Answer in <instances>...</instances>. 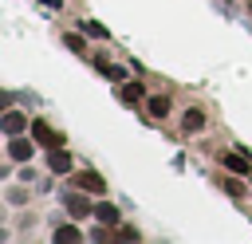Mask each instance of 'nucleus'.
Listing matches in <instances>:
<instances>
[{
	"mask_svg": "<svg viewBox=\"0 0 252 244\" xmlns=\"http://www.w3.org/2000/svg\"><path fill=\"white\" fill-rule=\"evenodd\" d=\"M197 126H201V114H197V110H193V114H185V130H189V134H193V130H197Z\"/></svg>",
	"mask_w": 252,
	"mask_h": 244,
	"instance_id": "6",
	"label": "nucleus"
},
{
	"mask_svg": "<svg viewBox=\"0 0 252 244\" xmlns=\"http://www.w3.org/2000/svg\"><path fill=\"white\" fill-rule=\"evenodd\" d=\"M28 153H32L28 142H12V157H28Z\"/></svg>",
	"mask_w": 252,
	"mask_h": 244,
	"instance_id": "4",
	"label": "nucleus"
},
{
	"mask_svg": "<svg viewBox=\"0 0 252 244\" xmlns=\"http://www.w3.org/2000/svg\"><path fill=\"white\" fill-rule=\"evenodd\" d=\"M67 165H71V157H67V153H55V157H51V169H55V173H63Z\"/></svg>",
	"mask_w": 252,
	"mask_h": 244,
	"instance_id": "3",
	"label": "nucleus"
},
{
	"mask_svg": "<svg viewBox=\"0 0 252 244\" xmlns=\"http://www.w3.org/2000/svg\"><path fill=\"white\" fill-rule=\"evenodd\" d=\"M32 130H35V138H39L43 146H59V134H51V126H43V122H35Z\"/></svg>",
	"mask_w": 252,
	"mask_h": 244,
	"instance_id": "1",
	"label": "nucleus"
},
{
	"mask_svg": "<svg viewBox=\"0 0 252 244\" xmlns=\"http://www.w3.org/2000/svg\"><path fill=\"white\" fill-rule=\"evenodd\" d=\"M150 110H154V114H165L169 102H165V98H150Z\"/></svg>",
	"mask_w": 252,
	"mask_h": 244,
	"instance_id": "5",
	"label": "nucleus"
},
{
	"mask_svg": "<svg viewBox=\"0 0 252 244\" xmlns=\"http://www.w3.org/2000/svg\"><path fill=\"white\" fill-rule=\"evenodd\" d=\"M4 126H8V134H20V126H24V118H20V114H8V118H4Z\"/></svg>",
	"mask_w": 252,
	"mask_h": 244,
	"instance_id": "2",
	"label": "nucleus"
}]
</instances>
